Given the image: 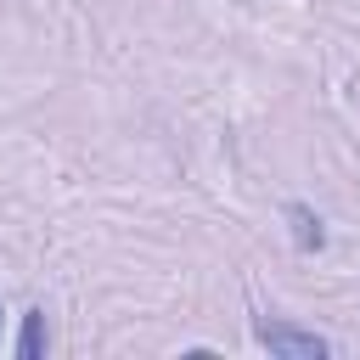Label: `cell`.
<instances>
[{
  "mask_svg": "<svg viewBox=\"0 0 360 360\" xmlns=\"http://www.w3.org/2000/svg\"><path fill=\"white\" fill-rule=\"evenodd\" d=\"M253 338H259L270 354H281V360H321V354H332V343H326V338L298 332V326H287V321H259V326H253Z\"/></svg>",
  "mask_w": 360,
  "mask_h": 360,
  "instance_id": "6da1fadb",
  "label": "cell"
},
{
  "mask_svg": "<svg viewBox=\"0 0 360 360\" xmlns=\"http://www.w3.org/2000/svg\"><path fill=\"white\" fill-rule=\"evenodd\" d=\"M17 354H22V360H39V354H45V315H39V309H34V315H22Z\"/></svg>",
  "mask_w": 360,
  "mask_h": 360,
  "instance_id": "7a4b0ae2",
  "label": "cell"
},
{
  "mask_svg": "<svg viewBox=\"0 0 360 360\" xmlns=\"http://www.w3.org/2000/svg\"><path fill=\"white\" fill-rule=\"evenodd\" d=\"M0 315H6V309H0Z\"/></svg>",
  "mask_w": 360,
  "mask_h": 360,
  "instance_id": "277c9868",
  "label": "cell"
},
{
  "mask_svg": "<svg viewBox=\"0 0 360 360\" xmlns=\"http://www.w3.org/2000/svg\"><path fill=\"white\" fill-rule=\"evenodd\" d=\"M287 219L298 225V248H321V219H315L304 202H292V208H287Z\"/></svg>",
  "mask_w": 360,
  "mask_h": 360,
  "instance_id": "3957f363",
  "label": "cell"
}]
</instances>
